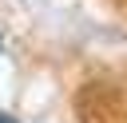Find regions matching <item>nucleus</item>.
Here are the masks:
<instances>
[{
	"instance_id": "f257e3e1",
	"label": "nucleus",
	"mask_w": 127,
	"mask_h": 123,
	"mask_svg": "<svg viewBox=\"0 0 127 123\" xmlns=\"http://www.w3.org/2000/svg\"><path fill=\"white\" fill-rule=\"evenodd\" d=\"M0 123H20V119H12L8 111H0Z\"/></svg>"
}]
</instances>
